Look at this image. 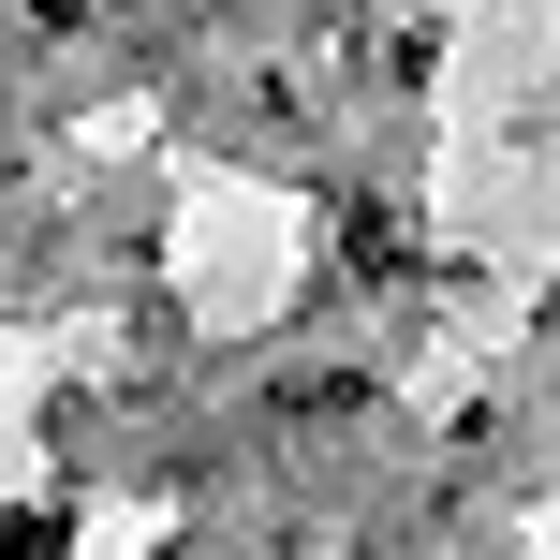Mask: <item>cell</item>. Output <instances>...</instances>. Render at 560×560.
<instances>
[{
    "label": "cell",
    "mask_w": 560,
    "mask_h": 560,
    "mask_svg": "<svg viewBox=\"0 0 560 560\" xmlns=\"http://www.w3.org/2000/svg\"><path fill=\"white\" fill-rule=\"evenodd\" d=\"M339 236H354V266H369V280H398V266H413V222H398V207H354Z\"/></svg>",
    "instance_id": "cell-1"
},
{
    "label": "cell",
    "mask_w": 560,
    "mask_h": 560,
    "mask_svg": "<svg viewBox=\"0 0 560 560\" xmlns=\"http://www.w3.org/2000/svg\"><path fill=\"white\" fill-rule=\"evenodd\" d=\"M0 560H74V516H59V502H15V516H0Z\"/></svg>",
    "instance_id": "cell-2"
}]
</instances>
